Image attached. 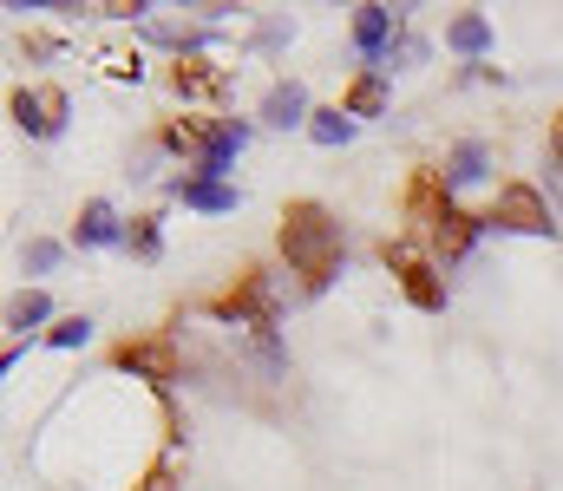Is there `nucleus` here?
Instances as JSON below:
<instances>
[{
    "label": "nucleus",
    "mask_w": 563,
    "mask_h": 491,
    "mask_svg": "<svg viewBox=\"0 0 563 491\" xmlns=\"http://www.w3.org/2000/svg\"><path fill=\"white\" fill-rule=\"evenodd\" d=\"M380 263L394 269V282H400V295L413 309H445V282H439V263L432 256H420L413 243H380Z\"/></svg>",
    "instance_id": "4"
},
{
    "label": "nucleus",
    "mask_w": 563,
    "mask_h": 491,
    "mask_svg": "<svg viewBox=\"0 0 563 491\" xmlns=\"http://www.w3.org/2000/svg\"><path fill=\"white\" fill-rule=\"evenodd\" d=\"M314 112H308V92L295 86V79H282V86H269V99H263V125H276V132H288V125H308Z\"/></svg>",
    "instance_id": "13"
},
{
    "label": "nucleus",
    "mask_w": 563,
    "mask_h": 491,
    "mask_svg": "<svg viewBox=\"0 0 563 491\" xmlns=\"http://www.w3.org/2000/svg\"><path fill=\"white\" fill-rule=\"evenodd\" d=\"M341 112H347V119H380V112H387V86H380V72H361V79L347 86Z\"/></svg>",
    "instance_id": "16"
},
{
    "label": "nucleus",
    "mask_w": 563,
    "mask_h": 491,
    "mask_svg": "<svg viewBox=\"0 0 563 491\" xmlns=\"http://www.w3.org/2000/svg\"><path fill=\"white\" fill-rule=\"evenodd\" d=\"M170 197L177 203H190V210H203V216H230L243 197L230 190V183H217V177H170Z\"/></svg>",
    "instance_id": "9"
},
{
    "label": "nucleus",
    "mask_w": 563,
    "mask_h": 491,
    "mask_svg": "<svg viewBox=\"0 0 563 491\" xmlns=\"http://www.w3.org/2000/svg\"><path fill=\"white\" fill-rule=\"evenodd\" d=\"M354 132H361V119H347L341 105H334V112H314V119H308V138H314V145H328V152H334V145H347Z\"/></svg>",
    "instance_id": "18"
},
{
    "label": "nucleus",
    "mask_w": 563,
    "mask_h": 491,
    "mask_svg": "<svg viewBox=\"0 0 563 491\" xmlns=\"http://www.w3.org/2000/svg\"><path fill=\"white\" fill-rule=\"evenodd\" d=\"M177 479H184V459H157V466L144 472L139 491H177Z\"/></svg>",
    "instance_id": "23"
},
{
    "label": "nucleus",
    "mask_w": 563,
    "mask_h": 491,
    "mask_svg": "<svg viewBox=\"0 0 563 491\" xmlns=\"http://www.w3.org/2000/svg\"><path fill=\"white\" fill-rule=\"evenodd\" d=\"M452 216V183H445V170H413L407 177V223H413V236H439V223Z\"/></svg>",
    "instance_id": "6"
},
{
    "label": "nucleus",
    "mask_w": 563,
    "mask_h": 491,
    "mask_svg": "<svg viewBox=\"0 0 563 491\" xmlns=\"http://www.w3.org/2000/svg\"><path fill=\"white\" fill-rule=\"evenodd\" d=\"M551 164H558V170H563V112H558V119H551Z\"/></svg>",
    "instance_id": "27"
},
{
    "label": "nucleus",
    "mask_w": 563,
    "mask_h": 491,
    "mask_svg": "<svg viewBox=\"0 0 563 491\" xmlns=\"http://www.w3.org/2000/svg\"><path fill=\"white\" fill-rule=\"evenodd\" d=\"M170 86H177V99H223V92H230V66L177 59V66H170Z\"/></svg>",
    "instance_id": "8"
},
{
    "label": "nucleus",
    "mask_w": 563,
    "mask_h": 491,
    "mask_svg": "<svg viewBox=\"0 0 563 491\" xmlns=\"http://www.w3.org/2000/svg\"><path fill=\"white\" fill-rule=\"evenodd\" d=\"M478 230H485V216H465L459 203H452V216L439 223V236H432V249H439V263H459L472 243H478Z\"/></svg>",
    "instance_id": "14"
},
{
    "label": "nucleus",
    "mask_w": 563,
    "mask_h": 491,
    "mask_svg": "<svg viewBox=\"0 0 563 491\" xmlns=\"http://www.w3.org/2000/svg\"><path fill=\"white\" fill-rule=\"evenodd\" d=\"M99 59H106V72H112V79H132V86H139V53H125V46H112V53H99Z\"/></svg>",
    "instance_id": "25"
},
{
    "label": "nucleus",
    "mask_w": 563,
    "mask_h": 491,
    "mask_svg": "<svg viewBox=\"0 0 563 491\" xmlns=\"http://www.w3.org/2000/svg\"><path fill=\"white\" fill-rule=\"evenodd\" d=\"M73 243H79V249H106V243H125V223H119V210H112L106 197H92V203L79 210V223H73Z\"/></svg>",
    "instance_id": "11"
},
{
    "label": "nucleus",
    "mask_w": 563,
    "mask_h": 491,
    "mask_svg": "<svg viewBox=\"0 0 563 491\" xmlns=\"http://www.w3.org/2000/svg\"><path fill=\"white\" fill-rule=\"evenodd\" d=\"M46 341H53V347H86V341H92V322H86V315H66V322L46 327Z\"/></svg>",
    "instance_id": "21"
},
{
    "label": "nucleus",
    "mask_w": 563,
    "mask_h": 491,
    "mask_svg": "<svg viewBox=\"0 0 563 491\" xmlns=\"http://www.w3.org/2000/svg\"><path fill=\"white\" fill-rule=\"evenodd\" d=\"M387 46H394V13H387V7H361V13H354V53H361L367 66H380Z\"/></svg>",
    "instance_id": "12"
},
{
    "label": "nucleus",
    "mask_w": 563,
    "mask_h": 491,
    "mask_svg": "<svg viewBox=\"0 0 563 491\" xmlns=\"http://www.w3.org/2000/svg\"><path fill=\"white\" fill-rule=\"evenodd\" d=\"M445 46L465 53V59H478V53L492 46V20H485V13H459V20L445 26Z\"/></svg>",
    "instance_id": "15"
},
{
    "label": "nucleus",
    "mask_w": 563,
    "mask_h": 491,
    "mask_svg": "<svg viewBox=\"0 0 563 491\" xmlns=\"http://www.w3.org/2000/svg\"><path fill=\"white\" fill-rule=\"evenodd\" d=\"M125 373H139L151 387H177V373H184V360H177V341L157 327V334H144V341H125L119 354H112Z\"/></svg>",
    "instance_id": "5"
},
{
    "label": "nucleus",
    "mask_w": 563,
    "mask_h": 491,
    "mask_svg": "<svg viewBox=\"0 0 563 491\" xmlns=\"http://www.w3.org/2000/svg\"><path fill=\"white\" fill-rule=\"evenodd\" d=\"M282 256H288V269L301 276V289L308 295H321L334 276H341V223L321 210V203H288L282 210Z\"/></svg>",
    "instance_id": "1"
},
{
    "label": "nucleus",
    "mask_w": 563,
    "mask_h": 491,
    "mask_svg": "<svg viewBox=\"0 0 563 491\" xmlns=\"http://www.w3.org/2000/svg\"><path fill=\"white\" fill-rule=\"evenodd\" d=\"M210 315H217V322L250 327L256 341H263V334H276V309H269V282H263V269H256V263H243V269H236V282L210 302Z\"/></svg>",
    "instance_id": "2"
},
{
    "label": "nucleus",
    "mask_w": 563,
    "mask_h": 491,
    "mask_svg": "<svg viewBox=\"0 0 563 491\" xmlns=\"http://www.w3.org/2000/svg\"><path fill=\"white\" fill-rule=\"evenodd\" d=\"M20 263H26V269H33V276H46V269H53V263H59V243H46V236H33V243H26V256H20Z\"/></svg>",
    "instance_id": "24"
},
{
    "label": "nucleus",
    "mask_w": 563,
    "mask_h": 491,
    "mask_svg": "<svg viewBox=\"0 0 563 491\" xmlns=\"http://www.w3.org/2000/svg\"><path fill=\"white\" fill-rule=\"evenodd\" d=\"M20 53H26V59H53V53H59V40H46V33H33V40H20Z\"/></svg>",
    "instance_id": "26"
},
{
    "label": "nucleus",
    "mask_w": 563,
    "mask_h": 491,
    "mask_svg": "<svg viewBox=\"0 0 563 491\" xmlns=\"http://www.w3.org/2000/svg\"><path fill=\"white\" fill-rule=\"evenodd\" d=\"M125 249L144 256V263H157V256H164V223H157V216H132V223H125Z\"/></svg>",
    "instance_id": "19"
},
{
    "label": "nucleus",
    "mask_w": 563,
    "mask_h": 491,
    "mask_svg": "<svg viewBox=\"0 0 563 491\" xmlns=\"http://www.w3.org/2000/svg\"><path fill=\"white\" fill-rule=\"evenodd\" d=\"M485 145H478V138H465V145H452V158H445V183H452V190H465V183H478V177H485Z\"/></svg>",
    "instance_id": "17"
},
{
    "label": "nucleus",
    "mask_w": 563,
    "mask_h": 491,
    "mask_svg": "<svg viewBox=\"0 0 563 491\" xmlns=\"http://www.w3.org/2000/svg\"><path fill=\"white\" fill-rule=\"evenodd\" d=\"M413 59H426V40H400V46H387V59H380L374 72H407Z\"/></svg>",
    "instance_id": "22"
},
{
    "label": "nucleus",
    "mask_w": 563,
    "mask_h": 491,
    "mask_svg": "<svg viewBox=\"0 0 563 491\" xmlns=\"http://www.w3.org/2000/svg\"><path fill=\"white\" fill-rule=\"evenodd\" d=\"M217 132H223V119H170V125H164V152L203 164L210 158V145H217Z\"/></svg>",
    "instance_id": "10"
},
{
    "label": "nucleus",
    "mask_w": 563,
    "mask_h": 491,
    "mask_svg": "<svg viewBox=\"0 0 563 491\" xmlns=\"http://www.w3.org/2000/svg\"><path fill=\"white\" fill-rule=\"evenodd\" d=\"M485 230H505V236H551V203L538 197V183H505L485 210Z\"/></svg>",
    "instance_id": "3"
},
{
    "label": "nucleus",
    "mask_w": 563,
    "mask_h": 491,
    "mask_svg": "<svg viewBox=\"0 0 563 491\" xmlns=\"http://www.w3.org/2000/svg\"><path fill=\"white\" fill-rule=\"evenodd\" d=\"M7 112H13V125L26 132V138H59L66 132V92L59 86H20L13 99H7Z\"/></svg>",
    "instance_id": "7"
},
{
    "label": "nucleus",
    "mask_w": 563,
    "mask_h": 491,
    "mask_svg": "<svg viewBox=\"0 0 563 491\" xmlns=\"http://www.w3.org/2000/svg\"><path fill=\"white\" fill-rule=\"evenodd\" d=\"M46 315H53V302H46L40 289H26V295H13V302H7V327H20V334H26V327H40Z\"/></svg>",
    "instance_id": "20"
}]
</instances>
